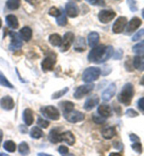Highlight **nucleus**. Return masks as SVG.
Returning a JSON list of instances; mask_svg holds the SVG:
<instances>
[{"mask_svg": "<svg viewBox=\"0 0 144 156\" xmlns=\"http://www.w3.org/2000/svg\"><path fill=\"white\" fill-rule=\"evenodd\" d=\"M127 2L128 5H129L130 10L132 11V12H135L138 10V8H137L136 6V2L135 0H127Z\"/></svg>", "mask_w": 144, "mask_h": 156, "instance_id": "obj_42", "label": "nucleus"}, {"mask_svg": "<svg viewBox=\"0 0 144 156\" xmlns=\"http://www.w3.org/2000/svg\"><path fill=\"white\" fill-rule=\"evenodd\" d=\"M92 119L93 122L96 124H103L106 122V118H104L99 115H96V114H94L92 115Z\"/></svg>", "mask_w": 144, "mask_h": 156, "instance_id": "obj_38", "label": "nucleus"}, {"mask_svg": "<svg viewBox=\"0 0 144 156\" xmlns=\"http://www.w3.org/2000/svg\"><path fill=\"white\" fill-rule=\"evenodd\" d=\"M75 41V35L72 32H68L64 35L62 39V43L59 46L60 51L61 52H65L69 50L72 44Z\"/></svg>", "mask_w": 144, "mask_h": 156, "instance_id": "obj_8", "label": "nucleus"}, {"mask_svg": "<svg viewBox=\"0 0 144 156\" xmlns=\"http://www.w3.org/2000/svg\"><path fill=\"white\" fill-rule=\"evenodd\" d=\"M131 146H132V148L133 150H134L136 153H139V154H141V153H142V145H141L140 142H134Z\"/></svg>", "mask_w": 144, "mask_h": 156, "instance_id": "obj_41", "label": "nucleus"}, {"mask_svg": "<svg viewBox=\"0 0 144 156\" xmlns=\"http://www.w3.org/2000/svg\"><path fill=\"white\" fill-rule=\"evenodd\" d=\"M89 4L92 6H105V2L104 0H86Z\"/></svg>", "mask_w": 144, "mask_h": 156, "instance_id": "obj_40", "label": "nucleus"}, {"mask_svg": "<svg viewBox=\"0 0 144 156\" xmlns=\"http://www.w3.org/2000/svg\"><path fill=\"white\" fill-rule=\"evenodd\" d=\"M142 16H143V18L144 19V9L142 10Z\"/></svg>", "mask_w": 144, "mask_h": 156, "instance_id": "obj_56", "label": "nucleus"}, {"mask_svg": "<svg viewBox=\"0 0 144 156\" xmlns=\"http://www.w3.org/2000/svg\"><path fill=\"white\" fill-rule=\"evenodd\" d=\"M19 35L22 39L26 42L30 41L32 36V30L28 26H24L19 31Z\"/></svg>", "mask_w": 144, "mask_h": 156, "instance_id": "obj_20", "label": "nucleus"}, {"mask_svg": "<svg viewBox=\"0 0 144 156\" xmlns=\"http://www.w3.org/2000/svg\"><path fill=\"white\" fill-rule=\"evenodd\" d=\"M37 124H38L39 126H40L41 128H43V129H46L50 124L49 122L47 121V120L43 119V118L41 117L40 116H39V117H37Z\"/></svg>", "mask_w": 144, "mask_h": 156, "instance_id": "obj_37", "label": "nucleus"}, {"mask_svg": "<svg viewBox=\"0 0 144 156\" xmlns=\"http://www.w3.org/2000/svg\"><path fill=\"white\" fill-rule=\"evenodd\" d=\"M14 100L9 95H6L0 99V107L4 110H12L14 108Z\"/></svg>", "mask_w": 144, "mask_h": 156, "instance_id": "obj_12", "label": "nucleus"}, {"mask_svg": "<svg viewBox=\"0 0 144 156\" xmlns=\"http://www.w3.org/2000/svg\"><path fill=\"white\" fill-rule=\"evenodd\" d=\"M65 13L70 18H75L79 15V9L74 2H69L65 5Z\"/></svg>", "mask_w": 144, "mask_h": 156, "instance_id": "obj_13", "label": "nucleus"}, {"mask_svg": "<svg viewBox=\"0 0 144 156\" xmlns=\"http://www.w3.org/2000/svg\"><path fill=\"white\" fill-rule=\"evenodd\" d=\"M101 73V70L100 68L94 67V66L88 67L84 71L82 74V81L86 83H92V82L96 81L99 79Z\"/></svg>", "mask_w": 144, "mask_h": 156, "instance_id": "obj_3", "label": "nucleus"}, {"mask_svg": "<svg viewBox=\"0 0 144 156\" xmlns=\"http://www.w3.org/2000/svg\"><path fill=\"white\" fill-rule=\"evenodd\" d=\"M127 25V19L125 16H120L117 18L112 26V32L119 34L122 33L126 26Z\"/></svg>", "mask_w": 144, "mask_h": 156, "instance_id": "obj_10", "label": "nucleus"}, {"mask_svg": "<svg viewBox=\"0 0 144 156\" xmlns=\"http://www.w3.org/2000/svg\"><path fill=\"white\" fill-rule=\"evenodd\" d=\"M144 36V29H141L137 32L136 34H135L132 37V41H139V39H141V37Z\"/></svg>", "mask_w": 144, "mask_h": 156, "instance_id": "obj_45", "label": "nucleus"}, {"mask_svg": "<svg viewBox=\"0 0 144 156\" xmlns=\"http://www.w3.org/2000/svg\"><path fill=\"white\" fill-rule=\"evenodd\" d=\"M98 114L104 118L110 117L112 115V109L110 105L106 104H101L98 108Z\"/></svg>", "mask_w": 144, "mask_h": 156, "instance_id": "obj_18", "label": "nucleus"}, {"mask_svg": "<svg viewBox=\"0 0 144 156\" xmlns=\"http://www.w3.org/2000/svg\"><path fill=\"white\" fill-rule=\"evenodd\" d=\"M48 14L53 17L57 18L61 14V11H60L59 9L55 7V6H52V7H51L49 9V10Z\"/></svg>", "mask_w": 144, "mask_h": 156, "instance_id": "obj_39", "label": "nucleus"}, {"mask_svg": "<svg viewBox=\"0 0 144 156\" xmlns=\"http://www.w3.org/2000/svg\"><path fill=\"white\" fill-rule=\"evenodd\" d=\"M134 95V86L131 83H126L117 95V100L125 105H129Z\"/></svg>", "mask_w": 144, "mask_h": 156, "instance_id": "obj_2", "label": "nucleus"}, {"mask_svg": "<svg viewBox=\"0 0 144 156\" xmlns=\"http://www.w3.org/2000/svg\"><path fill=\"white\" fill-rule=\"evenodd\" d=\"M56 23L60 26H65L68 23V19L64 12H61V14L56 18Z\"/></svg>", "mask_w": 144, "mask_h": 156, "instance_id": "obj_35", "label": "nucleus"}, {"mask_svg": "<svg viewBox=\"0 0 144 156\" xmlns=\"http://www.w3.org/2000/svg\"><path fill=\"white\" fill-rule=\"evenodd\" d=\"M62 141H65L69 146H73L75 143V137L73 133L70 131L61 133Z\"/></svg>", "mask_w": 144, "mask_h": 156, "instance_id": "obj_21", "label": "nucleus"}, {"mask_svg": "<svg viewBox=\"0 0 144 156\" xmlns=\"http://www.w3.org/2000/svg\"><path fill=\"white\" fill-rule=\"evenodd\" d=\"M116 16V13L112 10H101L98 14L99 20L102 23H108Z\"/></svg>", "mask_w": 144, "mask_h": 156, "instance_id": "obj_11", "label": "nucleus"}, {"mask_svg": "<svg viewBox=\"0 0 144 156\" xmlns=\"http://www.w3.org/2000/svg\"><path fill=\"white\" fill-rule=\"evenodd\" d=\"M37 156H53V155L46 154V153H39L37 154Z\"/></svg>", "mask_w": 144, "mask_h": 156, "instance_id": "obj_52", "label": "nucleus"}, {"mask_svg": "<svg viewBox=\"0 0 144 156\" xmlns=\"http://www.w3.org/2000/svg\"><path fill=\"white\" fill-rule=\"evenodd\" d=\"M40 112L44 117L49 119L57 121L60 119L59 110L53 105L44 106L40 109Z\"/></svg>", "mask_w": 144, "mask_h": 156, "instance_id": "obj_4", "label": "nucleus"}, {"mask_svg": "<svg viewBox=\"0 0 144 156\" xmlns=\"http://www.w3.org/2000/svg\"><path fill=\"white\" fill-rule=\"evenodd\" d=\"M117 90V86L114 83L110 84L109 86L103 91L102 93V99L103 101L108 102L109 100L112 98V97L114 96L116 93Z\"/></svg>", "mask_w": 144, "mask_h": 156, "instance_id": "obj_14", "label": "nucleus"}, {"mask_svg": "<svg viewBox=\"0 0 144 156\" xmlns=\"http://www.w3.org/2000/svg\"><path fill=\"white\" fill-rule=\"evenodd\" d=\"M6 6L9 10H17L21 6V0H7Z\"/></svg>", "mask_w": 144, "mask_h": 156, "instance_id": "obj_31", "label": "nucleus"}, {"mask_svg": "<svg viewBox=\"0 0 144 156\" xmlns=\"http://www.w3.org/2000/svg\"><path fill=\"white\" fill-rule=\"evenodd\" d=\"M63 116L68 122H70V123L72 124L82 122L83 120H85V114L79 112V111L75 110H72L68 113L63 114Z\"/></svg>", "mask_w": 144, "mask_h": 156, "instance_id": "obj_6", "label": "nucleus"}, {"mask_svg": "<svg viewBox=\"0 0 144 156\" xmlns=\"http://www.w3.org/2000/svg\"><path fill=\"white\" fill-rule=\"evenodd\" d=\"M132 50L136 55L144 54V41L135 44L132 48Z\"/></svg>", "mask_w": 144, "mask_h": 156, "instance_id": "obj_34", "label": "nucleus"}, {"mask_svg": "<svg viewBox=\"0 0 144 156\" xmlns=\"http://www.w3.org/2000/svg\"><path fill=\"white\" fill-rule=\"evenodd\" d=\"M18 152L22 156H28L30 154V149L27 143L23 141L19 144Z\"/></svg>", "mask_w": 144, "mask_h": 156, "instance_id": "obj_30", "label": "nucleus"}, {"mask_svg": "<svg viewBox=\"0 0 144 156\" xmlns=\"http://www.w3.org/2000/svg\"><path fill=\"white\" fill-rule=\"evenodd\" d=\"M0 156H9L8 154H6V153H0Z\"/></svg>", "mask_w": 144, "mask_h": 156, "instance_id": "obj_54", "label": "nucleus"}, {"mask_svg": "<svg viewBox=\"0 0 144 156\" xmlns=\"http://www.w3.org/2000/svg\"><path fill=\"white\" fill-rule=\"evenodd\" d=\"M59 105L60 107V108L61 109L62 112H63V114L68 113L70 112V111L73 110V109H74V107H75L74 103L70 101H68V100L59 102Z\"/></svg>", "mask_w": 144, "mask_h": 156, "instance_id": "obj_26", "label": "nucleus"}, {"mask_svg": "<svg viewBox=\"0 0 144 156\" xmlns=\"http://www.w3.org/2000/svg\"><path fill=\"white\" fill-rule=\"evenodd\" d=\"M49 42L52 46L59 47L62 43V37L57 33H54L49 37Z\"/></svg>", "mask_w": 144, "mask_h": 156, "instance_id": "obj_28", "label": "nucleus"}, {"mask_svg": "<svg viewBox=\"0 0 144 156\" xmlns=\"http://www.w3.org/2000/svg\"><path fill=\"white\" fill-rule=\"evenodd\" d=\"M86 49V44L85 40L82 37H78L75 40L74 43V50L76 52H85Z\"/></svg>", "mask_w": 144, "mask_h": 156, "instance_id": "obj_19", "label": "nucleus"}, {"mask_svg": "<svg viewBox=\"0 0 144 156\" xmlns=\"http://www.w3.org/2000/svg\"><path fill=\"white\" fill-rule=\"evenodd\" d=\"M125 115L127 117L129 118H134L136 117L137 116H139V113L135 111L134 109H128V110L126 111Z\"/></svg>", "mask_w": 144, "mask_h": 156, "instance_id": "obj_43", "label": "nucleus"}, {"mask_svg": "<svg viewBox=\"0 0 144 156\" xmlns=\"http://www.w3.org/2000/svg\"><path fill=\"white\" fill-rule=\"evenodd\" d=\"M108 156H122L119 153H111Z\"/></svg>", "mask_w": 144, "mask_h": 156, "instance_id": "obj_50", "label": "nucleus"}, {"mask_svg": "<svg viewBox=\"0 0 144 156\" xmlns=\"http://www.w3.org/2000/svg\"><path fill=\"white\" fill-rule=\"evenodd\" d=\"M2 21L1 18H0V28L2 27Z\"/></svg>", "mask_w": 144, "mask_h": 156, "instance_id": "obj_55", "label": "nucleus"}, {"mask_svg": "<svg viewBox=\"0 0 144 156\" xmlns=\"http://www.w3.org/2000/svg\"><path fill=\"white\" fill-rule=\"evenodd\" d=\"M68 90H69V88H68V87H65V88L62 89V90H58L57 92L54 93V94L52 95V99L56 100V99L60 98L63 97V95H65L66 93L68 92Z\"/></svg>", "mask_w": 144, "mask_h": 156, "instance_id": "obj_36", "label": "nucleus"}, {"mask_svg": "<svg viewBox=\"0 0 144 156\" xmlns=\"http://www.w3.org/2000/svg\"><path fill=\"white\" fill-rule=\"evenodd\" d=\"M48 139L52 144H58V143L61 142V133L60 132L59 129L57 128H54L49 131L48 136Z\"/></svg>", "mask_w": 144, "mask_h": 156, "instance_id": "obj_16", "label": "nucleus"}, {"mask_svg": "<svg viewBox=\"0 0 144 156\" xmlns=\"http://www.w3.org/2000/svg\"><path fill=\"white\" fill-rule=\"evenodd\" d=\"M99 103V97L97 95H92L86 100L84 109L86 111H91Z\"/></svg>", "mask_w": 144, "mask_h": 156, "instance_id": "obj_15", "label": "nucleus"}, {"mask_svg": "<svg viewBox=\"0 0 144 156\" xmlns=\"http://www.w3.org/2000/svg\"><path fill=\"white\" fill-rule=\"evenodd\" d=\"M30 136L32 139H39L44 136V132L38 126H33L30 130Z\"/></svg>", "mask_w": 144, "mask_h": 156, "instance_id": "obj_29", "label": "nucleus"}, {"mask_svg": "<svg viewBox=\"0 0 144 156\" xmlns=\"http://www.w3.org/2000/svg\"><path fill=\"white\" fill-rule=\"evenodd\" d=\"M8 35L11 37V43L8 46V49L11 51H15L20 50L22 48L23 43H22L21 37L18 33L14 32V31H10Z\"/></svg>", "mask_w": 144, "mask_h": 156, "instance_id": "obj_7", "label": "nucleus"}, {"mask_svg": "<svg viewBox=\"0 0 144 156\" xmlns=\"http://www.w3.org/2000/svg\"><path fill=\"white\" fill-rule=\"evenodd\" d=\"M138 108L141 111H144V97L141 98L138 101Z\"/></svg>", "mask_w": 144, "mask_h": 156, "instance_id": "obj_48", "label": "nucleus"}, {"mask_svg": "<svg viewBox=\"0 0 144 156\" xmlns=\"http://www.w3.org/2000/svg\"><path fill=\"white\" fill-rule=\"evenodd\" d=\"M101 135L105 139H111L116 135V130L113 126H108L102 129Z\"/></svg>", "mask_w": 144, "mask_h": 156, "instance_id": "obj_23", "label": "nucleus"}, {"mask_svg": "<svg viewBox=\"0 0 144 156\" xmlns=\"http://www.w3.org/2000/svg\"><path fill=\"white\" fill-rule=\"evenodd\" d=\"M94 88V84L92 83H86L80 86L75 90L74 93V98L77 100H80L89 93H90Z\"/></svg>", "mask_w": 144, "mask_h": 156, "instance_id": "obj_5", "label": "nucleus"}, {"mask_svg": "<svg viewBox=\"0 0 144 156\" xmlns=\"http://www.w3.org/2000/svg\"><path fill=\"white\" fill-rule=\"evenodd\" d=\"M133 65L137 70L144 71V56H136L134 58Z\"/></svg>", "mask_w": 144, "mask_h": 156, "instance_id": "obj_27", "label": "nucleus"}, {"mask_svg": "<svg viewBox=\"0 0 144 156\" xmlns=\"http://www.w3.org/2000/svg\"><path fill=\"white\" fill-rule=\"evenodd\" d=\"M58 151H59V153L62 156H64L69 153V149H68L67 146H59V148H58Z\"/></svg>", "mask_w": 144, "mask_h": 156, "instance_id": "obj_44", "label": "nucleus"}, {"mask_svg": "<svg viewBox=\"0 0 144 156\" xmlns=\"http://www.w3.org/2000/svg\"><path fill=\"white\" fill-rule=\"evenodd\" d=\"M56 63V56L54 55H49L46 56L42 60L41 63L42 69V71H53L54 69L55 64Z\"/></svg>", "mask_w": 144, "mask_h": 156, "instance_id": "obj_9", "label": "nucleus"}, {"mask_svg": "<svg viewBox=\"0 0 144 156\" xmlns=\"http://www.w3.org/2000/svg\"><path fill=\"white\" fill-rule=\"evenodd\" d=\"M0 85L4 87H6L8 88H14V87L10 83V81L6 79V77L4 75V73L0 71Z\"/></svg>", "mask_w": 144, "mask_h": 156, "instance_id": "obj_33", "label": "nucleus"}, {"mask_svg": "<svg viewBox=\"0 0 144 156\" xmlns=\"http://www.w3.org/2000/svg\"><path fill=\"white\" fill-rule=\"evenodd\" d=\"M3 148L5 151L9 153H14L16 150V145L12 140H8L4 143Z\"/></svg>", "mask_w": 144, "mask_h": 156, "instance_id": "obj_32", "label": "nucleus"}, {"mask_svg": "<svg viewBox=\"0 0 144 156\" xmlns=\"http://www.w3.org/2000/svg\"><path fill=\"white\" fill-rule=\"evenodd\" d=\"M140 84H141V85L144 86V76H143L142 78H141V81H140Z\"/></svg>", "mask_w": 144, "mask_h": 156, "instance_id": "obj_53", "label": "nucleus"}, {"mask_svg": "<svg viewBox=\"0 0 144 156\" xmlns=\"http://www.w3.org/2000/svg\"><path fill=\"white\" fill-rule=\"evenodd\" d=\"M114 49L112 46L100 44L93 48L88 55V61L91 63L102 64L113 56Z\"/></svg>", "mask_w": 144, "mask_h": 156, "instance_id": "obj_1", "label": "nucleus"}, {"mask_svg": "<svg viewBox=\"0 0 144 156\" xmlns=\"http://www.w3.org/2000/svg\"><path fill=\"white\" fill-rule=\"evenodd\" d=\"M6 22L8 27L13 29H16L18 28L19 23L18 20L15 15L9 14L6 16Z\"/></svg>", "mask_w": 144, "mask_h": 156, "instance_id": "obj_25", "label": "nucleus"}, {"mask_svg": "<svg viewBox=\"0 0 144 156\" xmlns=\"http://www.w3.org/2000/svg\"><path fill=\"white\" fill-rule=\"evenodd\" d=\"M23 122L27 126L32 125L34 122V117H33V112L30 108L25 109L23 113Z\"/></svg>", "mask_w": 144, "mask_h": 156, "instance_id": "obj_22", "label": "nucleus"}, {"mask_svg": "<svg viewBox=\"0 0 144 156\" xmlns=\"http://www.w3.org/2000/svg\"><path fill=\"white\" fill-rule=\"evenodd\" d=\"M26 2H28L29 4H30L31 5H35L37 3V0H25Z\"/></svg>", "mask_w": 144, "mask_h": 156, "instance_id": "obj_49", "label": "nucleus"}, {"mask_svg": "<svg viewBox=\"0 0 144 156\" xmlns=\"http://www.w3.org/2000/svg\"><path fill=\"white\" fill-rule=\"evenodd\" d=\"M99 35L98 33L96 32H92L90 33L88 35L87 41H88V44L91 48H94V47L97 46V44L99 43Z\"/></svg>", "mask_w": 144, "mask_h": 156, "instance_id": "obj_24", "label": "nucleus"}, {"mask_svg": "<svg viewBox=\"0 0 144 156\" xmlns=\"http://www.w3.org/2000/svg\"><path fill=\"white\" fill-rule=\"evenodd\" d=\"M129 138L131 141L132 142H139V141H140V138H139L137 135L134 134V133H131L129 135Z\"/></svg>", "mask_w": 144, "mask_h": 156, "instance_id": "obj_47", "label": "nucleus"}, {"mask_svg": "<svg viewBox=\"0 0 144 156\" xmlns=\"http://www.w3.org/2000/svg\"><path fill=\"white\" fill-rule=\"evenodd\" d=\"M2 139H3V131L2 129H0V145H1Z\"/></svg>", "mask_w": 144, "mask_h": 156, "instance_id": "obj_51", "label": "nucleus"}, {"mask_svg": "<svg viewBox=\"0 0 144 156\" xmlns=\"http://www.w3.org/2000/svg\"><path fill=\"white\" fill-rule=\"evenodd\" d=\"M141 23H142V22H141V20L139 19V18H133V19L129 22V23H128L127 28H126V33H132L133 32H134L136 29H138L140 27Z\"/></svg>", "mask_w": 144, "mask_h": 156, "instance_id": "obj_17", "label": "nucleus"}, {"mask_svg": "<svg viewBox=\"0 0 144 156\" xmlns=\"http://www.w3.org/2000/svg\"><path fill=\"white\" fill-rule=\"evenodd\" d=\"M123 55V51L119 49V50H117V52H115V54L113 56V59H121Z\"/></svg>", "mask_w": 144, "mask_h": 156, "instance_id": "obj_46", "label": "nucleus"}, {"mask_svg": "<svg viewBox=\"0 0 144 156\" xmlns=\"http://www.w3.org/2000/svg\"><path fill=\"white\" fill-rule=\"evenodd\" d=\"M75 1H78V2H80L81 0H75Z\"/></svg>", "mask_w": 144, "mask_h": 156, "instance_id": "obj_57", "label": "nucleus"}]
</instances>
